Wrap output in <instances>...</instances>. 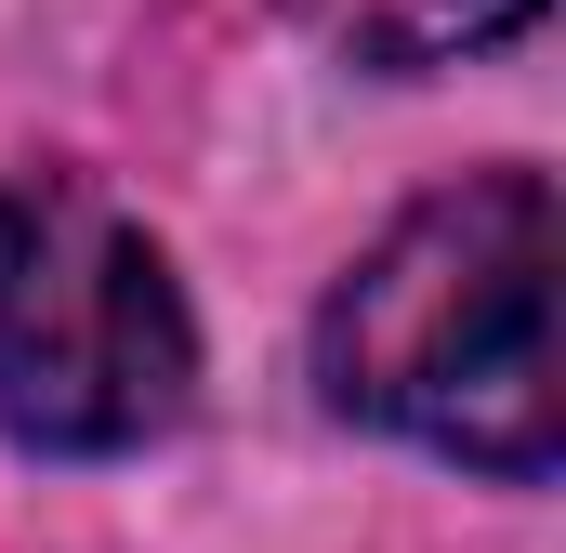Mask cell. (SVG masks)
Here are the masks:
<instances>
[{
  "mask_svg": "<svg viewBox=\"0 0 566 553\" xmlns=\"http://www.w3.org/2000/svg\"><path fill=\"white\" fill-rule=\"evenodd\" d=\"M198 409V303L133 198L40 158L0 171V435L27 461H133Z\"/></svg>",
  "mask_w": 566,
  "mask_h": 553,
  "instance_id": "2",
  "label": "cell"
},
{
  "mask_svg": "<svg viewBox=\"0 0 566 553\" xmlns=\"http://www.w3.org/2000/svg\"><path fill=\"white\" fill-rule=\"evenodd\" d=\"M277 13L369 80H434V66H474V53L527 40L554 0H277Z\"/></svg>",
  "mask_w": 566,
  "mask_h": 553,
  "instance_id": "3",
  "label": "cell"
},
{
  "mask_svg": "<svg viewBox=\"0 0 566 553\" xmlns=\"http://www.w3.org/2000/svg\"><path fill=\"white\" fill-rule=\"evenodd\" d=\"M554 276H566L554 171L488 158V171L434 185L329 276L316 396L422 461H461L488 488H541L566 461Z\"/></svg>",
  "mask_w": 566,
  "mask_h": 553,
  "instance_id": "1",
  "label": "cell"
}]
</instances>
